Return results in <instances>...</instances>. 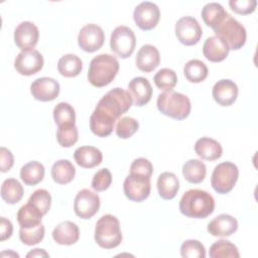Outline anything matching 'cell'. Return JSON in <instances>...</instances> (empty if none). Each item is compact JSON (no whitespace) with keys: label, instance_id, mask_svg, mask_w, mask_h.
I'll return each mask as SVG.
<instances>
[{"label":"cell","instance_id":"6da1fadb","mask_svg":"<svg viewBox=\"0 0 258 258\" xmlns=\"http://www.w3.org/2000/svg\"><path fill=\"white\" fill-rule=\"evenodd\" d=\"M130 94L121 89L114 88L105 94L98 102L90 117V129L98 137L109 136L114 129L116 121L132 106Z\"/></svg>","mask_w":258,"mask_h":258},{"label":"cell","instance_id":"7a4b0ae2","mask_svg":"<svg viewBox=\"0 0 258 258\" xmlns=\"http://www.w3.org/2000/svg\"><path fill=\"white\" fill-rule=\"evenodd\" d=\"M215 210V199L203 189L191 188L185 191L179 201L180 213L192 219H206Z\"/></svg>","mask_w":258,"mask_h":258},{"label":"cell","instance_id":"3957f363","mask_svg":"<svg viewBox=\"0 0 258 258\" xmlns=\"http://www.w3.org/2000/svg\"><path fill=\"white\" fill-rule=\"evenodd\" d=\"M119 67V61L115 56L108 53H101L95 56L90 62L88 81L94 87H105L115 79Z\"/></svg>","mask_w":258,"mask_h":258},{"label":"cell","instance_id":"277c9868","mask_svg":"<svg viewBox=\"0 0 258 258\" xmlns=\"http://www.w3.org/2000/svg\"><path fill=\"white\" fill-rule=\"evenodd\" d=\"M156 106L163 115L175 120L185 119L191 110V104L187 96L173 90L158 95Z\"/></svg>","mask_w":258,"mask_h":258},{"label":"cell","instance_id":"5b68a950","mask_svg":"<svg viewBox=\"0 0 258 258\" xmlns=\"http://www.w3.org/2000/svg\"><path fill=\"white\" fill-rule=\"evenodd\" d=\"M94 238L103 249H113L122 242V232L119 220L110 214L102 216L95 227Z\"/></svg>","mask_w":258,"mask_h":258},{"label":"cell","instance_id":"8992f818","mask_svg":"<svg viewBox=\"0 0 258 258\" xmlns=\"http://www.w3.org/2000/svg\"><path fill=\"white\" fill-rule=\"evenodd\" d=\"M217 36L221 37L230 49H240L246 42L247 32L245 27L232 15L228 14L222 23L214 29Z\"/></svg>","mask_w":258,"mask_h":258},{"label":"cell","instance_id":"52a82bcc","mask_svg":"<svg viewBox=\"0 0 258 258\" xmlns=\"http://www.w3.org/2000/svg\"><path fill=\"white\" fill-rule=\"evenodd\" d=\"M238 176L239 169L235 163L230 161L221 162L213 170L211 184L218 194L225 195L234 188Z\"/></svg>","mask_w":258,"mask_h":258},{"label":"cell","instance_id":"ba28073f","mask_svg":"<svg viewBox=\"0 0 258 258\" xmlns=\"http://www.w3.org/2000/svg\"><path fill=\"white\" fill-rule=\"evenodd\" d=\"M136 46V36L131 28L125 25L117 26L111 33V50L121 58L129 57Z\"/></svg>","mask_w":258,"mask_h":258},{"label":"cell","instance_id":"9c48e42d","mask_svg":"<svg viewBox=\"0 0 258 258\" xmlns=\"http://www.w3.org/2000/svg\"><path fill=\"white\" fill-rule=\"evenodd\" d=\"M150 178L139 174L130 173L123 183V190L126 198L136 203L146 200L150 195Z\"/></svg>","mask_w":258,"mask_h":258},{"label":"cell","instance_id":"30bf717a","mask_svg":"<svg viewBox=\"0 0 258 258\" xmlns=\"http://www.w3.org/2000/svg\"><path fill=\"white\" fill-rule=\"evenodd\" d=\"M203 34L202 26L192 16H183L175 24V35L180 43L190 46L197 44Z\"/></svg>","mask_w":258,"mask_h":258},{"label":"cell","instance_id":"8fae6325","mask_svg":"<svg viewBox=\"0 0 258 258\" xmlns=\"http://www.w3.org/2000/svg\"><path fill=\"white\" fill-rule=\"evenodd\" d=\"M100 205L101 202L98 194L88 188H84L81 189L75 198L74 211L79 218L87 220L98 213Z\"/></svg>","mask_w":258,"mask_h":258},{"label":"cell","instance_id":"7c38bea8","mask_svg":"<svg viewBox=\"0 0 258 258\" xmlns=\"http://www.w3.org/2000/svg\"><path fill=\"white\" fill-rule=\"evenodd\" d=\"M105 41V33L101 26L89 23L86 24L79 32L78 44L87 52H94L100 49Z\"/></svg>","mask_w":258,"mask_h":258},{"label":"cell","instance_id":"4fadbf2b","mask_svg":"<svg viewBox=\"0 0 258 258\" xmlns=\"http://www.w3.org/2000/svg\"><path fill=\"white\" fill-rule=\"evenodd\" d=\"M43 56L36 49L20 51L14 60V68L22 76H32L43 68Z\"/></svg>","mask_w":258,"mask_h":258},{"label":"cell","instance_id":"5bb4252c","mask_svg":"<svg viewBox=\"0 0 258 258\" xmlns=\"http://www.w3.org/2000/svg\"><path fill=\"white\" fill-rule=\"evenodd\" d=\"M160 18L158 6L149 1L138 4L133 12V19L136 25L142 30H150L154 28Z\"/></svg>","mask_w":258,"mask_h":258},{"label":"cell","instance_id":"9a60e30c","mask_svg":"<svg viewBox=\"0 0 258 258\" xmlns=\"http://www.w3.org/2000/svg\"><path fill=\"white\" fill-rule=\"evenodd\" d=\"M38 28L30 21L19 23L14 30V42L21 51L33 49L38 42Z\"/></svg>","mask_w":258,"mask_h":258},{"label":"cell","instance_id":"2e32d148","mask_svg":"<svg viewBox=\"0 0 258 258\" xmlns=\"http://www.w3.org/2000/svg\"><path fill=\"white\" fill-rule=\"evenodd\" d=\"M59 91L60 87L58 82L48 77L38 78L30 85V93L32 97L41 102L53 101L57 98Z\"/></svg>","mask_w":258,"mask_h":258},{"label":"cell","instance_id":"e0dca14e","mask_svg":"<svg viewBox=\"0 0 258 258\" xmlns=\"http://www.w3.org/2000/svg\"><path fill=\"white\" fill-rule=\"evenodd\" d=\"M238 87L235 82L229 79L218 81L212 90L214 100L223 107H228L234 104L238 97Z\"/></svg>","mask_w":258,"mask_h":258},{"label":"cell","instance_id":"ac0fdd59","mask_svg":"<svg viewBox=\"0 0 258 258\" xmlns=\"http://www.w3.org/2000/svg\"><path fill=\"white\" fill-rule=\"evenodd\" d=\"M135 106L141 107L146 105L152 97V87L149 81L143 77L133 78L128 84L127 91Z\"/></svg>","mask_w":258,"mask_h":258},{"label":"cell","instance_id":"d6986e66","mask_svg":"<svg viewBox=\"0 0 258 258\" xmlns=\"http://www.w3.org/2000/svg\"><path fill=\"white\" fill-rule=\"evenodd\" d=\"M238 229V221L231 215L221 214L208 224V232L215 237H229Z\"/></svg>","mask_w":258,"mask_h":258},{"label":"cell","instance_id":"ffe728a7","mask_svg":"<svg viewBox=\"0 0 258 258\" xmlns=\"http://www.w3.org/2000/svg\"><path fill=\"white\" fill-rule=\"evenodd\" d=\"M229 51L230 48L228 44L217 35L208 37L203 45V53L205 57L213 62L224 60L228 56Z\"/></svg>","mask_w":258,"mask_h":258},{"label":"cell","instance_id":"44dd1931","mask_svg":"<svg viewBox=\"0 0 258 258\" xmlns=\"http://www.w3.org/2000/svg\"><path fill=\"white\" fill-rule=\"evenodd\" d=\"M136 66L144 73H150L155 70L160 62V54L158 49L152 44L142 45L136 55Z\"/></svg>","mask_w":258,"mask_h":258},{"label":"cell","instance_id":"7402d4cb","mask_svg":"<svg viewBox=\"0 0 258 258\" xmlns=\"http://www.w3.org/2000/svg\"><path fill=\"white\" fill-rule=\"evenodd\" d=\"M80 238V230L77 224L71 221L59 223L52 231V239L59 245H73Z\"/></svg>","mask_w":258,"mask_h":258},{"label":"cell","instance_id":"603a6c76","mask_svg":"<svg viewBox=\"0 0 258 258\" xmlns=\"http://www.w3.org/2000/svg\"><path fill=\"white\" fill-rule=\"evenodd\" d=\"M195 151L202 159L213 161L219 159L223 154L222 145L210 137H202L196 141Z\"/></svg>","mask_w":258,"mask_h":258},{"label":"cell","instance_id":"cb8c5ba5","mask_svg":"<svg viewBox=\"0 0 258 258\" xmlns=\"http://www.w3.org/2000/svg\"><path fill=\"white\" fill-rule=\"evenodd\" d=\"M74 158L79 166L84 168H93L101 164L103 160V154L97 147L81 146L76 149Z\"/></svg>","mask_w":258,"mask_h":258},{"label":"cell","instance_id":"d4e9b609","mask_svg":"<svg viewBox=\"0 0 258 258\" xmlns=\"http://www.w3.org/2000/svg\"><path fill=\"white\" fill-rule=\"evenodd\" d=\"M156 185L161 199L172 200L179 189V180L173 172L164 171L159 174Z\"/></svg>","mask_w":258,"mask_h":258},{"label":"cell","instance_id":"484cf974","mask_svg":"<svg viewBox=\"0 0 258 258\" xmlns=\"http://www.w3.org/2000/svg\"><path fill=\"white\" fill-rule=\"evenodd\" d=\"M228 14L229 13L224 9V7L217 2L206 4L201 12L204 22L213 30L222 23Z\"/></svg>","mask_w":258,"mask_h":258},{"label":"cell","instance_id":"4316f807","mask_svg":"<svg viewBox=\"0 0 258 258\" xmlns=\"http://www.w3.org/2000/svg\"><path fill=\"white\" fill-rule=\"evenodd\" d=\"M75 175L76 168L68 159H59L51 167V177L58 184L70 183L75 178Z\"/></svg>","mask_w":258,"mask_h":258},{"label":"cell","instance_id":"83f0119b","mask_svg":"<svg viewBox=\"0 0 258 258\" xmlns=\"http://www.w3.org/2000/svg\"><path fill=\"white\" fill-rule=\"evenodd\" d=\"M43 215L31 204L23 205L17 213V221L20 228H34L41 224Z\"/></svg>","mask_w":258,"mask_h":258},{"label":"cell","instance_id":"f1b7e54d","mask_svg":"<svg viewBox=\"0 0 258 258\" xmlns=\"http://www.w3.org/2000/svg\"><path fill=\"white\" fill-rule=\"evenodd\" d=\"M83 69L82 59L73 53L62 55L57 61L58 73L66 78H75L79 76Z\"/></svg>","mask_w":258,"mask_h":258},{"label":"cell","instance_id":"f546056e","mask_svg":"<svg viewBox=\"0 0 258 258\" xmlns=\"http://www.w3.org/2000/svg\"><path fill=\"white\" fill-rule=\"evenodd\" d=\"M44 166L38 161H30L24 164L20 169V177L24 184L35 185L44 177Z\"/></svg>","mask_w":258,"mask_h":258},{"label":"cell","instance_id":"4dcf8cb0","mask_svg":"<svg viewBox=\"0 0 258 258\" xmlns=\"http://www.w3.org/2000/svg\"><path fill=\"white\" fill-rule=\"evenodd\" d=\"M182 174L190 183L202 182L207 174V167L200 159H189L182 166Z\"/></svg>","mask_w":258,"mask_h":258},{"label":"cell","instance_id":"1f68e13d","mask_svg":"<svg viewBox=\"0 0 258 258\" xmlns=\"http://www.w3.org/2000/svg\"><path fill=\"white\" fill-rule=\"evenodd\" d=\"M24 189L21 183L15 178H7L1 185V197L7 204L14 205L21 201Z\"/></svg>","mask_w":258,"mask_h":258},{"label":"cell","instance_id":"d6a6232c","mask_svg":"<svg viewBox=\"0 0 258 258\" xmlns=\"http://www.w3.org/2000/svg\"><path fill=\"white\" fill-rule=\"evenodd\" d=\"M185 79L190 83H201L208 77L209 70L205 62L200 59H190L183 67Z\"/></svg>","mask_w":258,"mask_h":258},{"label":"cell","instance_id":"836d02e7","mask_svg":"<svg viewBox=\"0 0 258 258\" xmlns=\"http://www.w3.org/2000/svg\"><path fill=\"white\" fill-rule=\"evenodd\" d=\"M211 258H239L240 253L236 245L228 240H219L210 247Z\"/></svg>","mask_w":258,"mask_h":258},{"label":"cell","instance_id":"e575fe53","mask_svg":"<svg viewBox=\"0 0 258 258\" xmlns=\"http://www.w3.org/2000/svg\"><path fill=\"white\" fill-rule=\"evenodd\" d=\"M53 119L55 124L58 126L61 125H72L76 124V112L72 105L66 102L58 103L53 108Z\"/></svg>","mask_w":258,"mask_h":258},{"label":"cell","instance_id":"d590c367","mask_svg":"<svg viewBox=\"0 0 258 258\" xmlns=\"http://www.w3.org/2000/svg\"><path fill=\"white\" fill-rule=\"evenodd\" d=\"M155 86L161 91H170L177 84L176 73L168 68L159 70L153 77Z\"/></svg>","mask_w":258,"mask_h":258},{"label":"cell","instance_id":"8d00e7d4","mask_svg":"<svg viewBox=\"0 0 258 258\" xmlns=\"http://www.w3.org/2000/svg\"><path fill=\"white\" fill-rule=\"evenodd\" d=\"M56 139L61 147H71L79 139V131L76 124L61 125L57 127Z\"/></svg>","mask_w":258,"mask_h":258},{"label":"cell","instance_id":"74e56055","mask_svg":"<svg viewBox=\"0 0 258 258\" xmlns=\"http://www.w3.org/2000/svg\"><path fill=\"white\" fill-rule=\"evenodd\" d=\"M27 203L35 207L43 216L46 215L50 209L51 205V196L44 188H38L33 191L29 197Z\"/></svg>","mask_w":258,"mask_h":258},{"label":"cell","instance_id":"f35d334b","mask_svg":"<svg viewBox=\"0 0 258 258\" xmlns=\"http://www.w3.org/2000/svg\"><path fill=\"white\" fill-rule=\"evenodd\" d=\"M45 229L42 224L34 228H20L19 230V239L20 241L27 246H32L38 244L44 237Z\"/></svg>","mask_w":258,"mask_h":258},{"label":"cell","instance_id":"ab89813d","mask_svg":"<svg viewBox=\"0 0 258 258\" xmlns=\"http://www.w3.org/2000/svg\"><path fill=\"white\" fill-rule=\"evenodd\" d=\"M180 255L183 258H205V246L198 240H185L180 246Z\"/></svg>","mask_w":258,"mask_h":258},{"label":"cell","instance_id":"60d3db41","mask_svg":"<svg viewBox=\"0 0 258 258\" xmlns=\"http://www.w3.org/2000/svg\"><path fill=\"white\" fill-rule=\"evenodd\" d=\"M139 128V122L132 117L120 118L116 125V134L122 139L130 138Z\"/></svg>","mask_w":258,"mask_h":258},{"label":"cell","instance_id":"b9f144b4","mask_svg":"<svg viewBox=\"0 0 258 258\" xmlns=\"http://www.w3.org/2000/svg\"><path fill=\"white\" fill-rule=\"evenodd\" d=\"M112 183V174L108 168L98 170L92 179V187L96 191H103L109 188Z\"/></svg>","mask_w":258,"mask_h":258},{"label":"cell","instance_id":"7bdbcfd3","mask_svg":"<svg viewBox=\"0 0 258 258\" xmlns=\"http://www.w3.org/2000/svg\"><path fill=\"white\" fill-rule=\"evenodd\" d=\"M152 172H153L152 163L144 157L136 158L130 165V173H133V174H139V175H143L151 178Z\"/></svg>","mask_w":258,"mask_h":258},{"label":"cell","instance_id":"ee69618b","mask_svg":"<svg viewBox=\"0 0 258 258\" xmlns=\"http://www.w3.org/2000/svg\"><path fill=\"white\" fill-rule=\"evenodd\" d=\"M229 5L234 12H236L238 14L246 15V14H250L255 11L257 1H255V0H230Z\"/></svg>","mask_w":258,"mask_h":258},{"label":"cell","instance_id":"f6af8a7d","mask_svg":"<svg viewBox=\"0 0 258 258\" xmlns=\"http://www.w3.org/2000/svg\"><path fill=\"white\" fill-rule=\"evenodd\" d=\"M0 158H1V172H7L11 169L14 164V157L13 154L9 149L6 147L0 148Z\"/></svg>","mask_w":258,"mask_h":258},{"label":"cell","instance_id":"bcb514c9","mask_svg":"<svg viewBox=\"0 0 258 258\" xmlns=\"http://www.w3.org/2000/svg\"><path fill=\"white\" fill-rule=\"evenodd\" d=\"M13 233V226L12 223L6 219L5 217L0 218V234H1V241H5L12 236Z\"/></svg>","mask_w":258,"mask_h":258},{"label":"cell","instance_id":"7dc6e473","mask_svg":"<svg viewBox=\"0 0 258 258\" xmlns=\"http://www.w3.org/2000/svg\"><path fill=\"white\" fill-rule=\"evenodd\" d=\"M26 257H49V255L43 249L36 248V249H33L32 251H30L29 253H27Z\"/></svg>","mask_w":258,"mask_h":258}]
</instances>
